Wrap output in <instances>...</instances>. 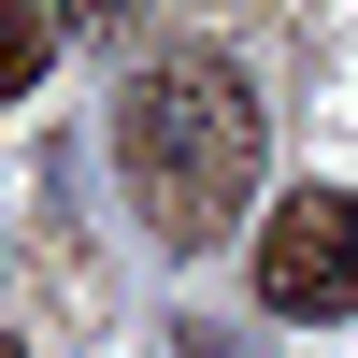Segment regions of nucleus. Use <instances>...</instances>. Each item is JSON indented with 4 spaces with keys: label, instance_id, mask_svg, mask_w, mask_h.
<instances>
[{
    "label": "nucleus",
    "instance_id": "obj_1",
    "mask_svg": "<svg viewBox=\"0 0 358 358\" xmlns=\"http://www.w3.org/2000/svg\"><path fill=\"white\" fill-rule=\"evenodd\" d=\"M258 158H273V129H258V86L229 72L215 43H172L129 72V101H115V187H129V215L158 229L172 258L229 244L258 201Z\"/></svg>",
    "mask_w": 358,
    "mask_h": 358
},
{
    "label": "nucleus",
    "instance_id": "obj_2",
    "mask_svg": "<svg viewBox=\"0 0 358 358\" xmlns=\"http://www.w3.org/2000/svg\"><path fill=\"white\" fill-rule=\"evenodd\" d=\"M258 315H287V330H330L358 315V187H287L273 215H258Z\"/></svg>",
    "mask_w": 358,
    "mask_h": 358
},
{
    "label": "nucleus",
    "instance_id": "obj_3",
    "mask_svg": "<svg viewBox=\"0 0 358 358\" xmlns=\"http://www.w3.org/2000/svg\"><path fill=\"white\" fill-rule=\"evenodd\" d=\"M43 72H57V15L43 0H0V101H29Z\"/></svg>",
    "mask_w": 358,
    "mask_h": 358
},
{
    "label": "nucleus",
    "instance_id": "obj_4",
    "mask_svg": "<svg viewBox=\"0 0 358 358\" xmlns=\"http://www.w3.org/2000/svg\"><path fill=\"white\" fill-rule=\"evenodd\" d=\"M43 15H57V29H86V43H115V29H143L158 0H43Z\"/></svg>",
    "mask_w": 358,
    "mask_h": 358
},
{
    "label": "nucleus",
    "instance_id": "obj_5",
    "mask_svg": "<svg viewBox=\"0 0 358 358\" xmlns=\"http://www.w3.org/2000/svg\"><path fill=\"white\" fill-rule=\"evenodd\" d=\"M0 358H29V344H15V330H0Z\"/></svg>",
    "mask_w": 358,
    "mask_h": 358
}]
</instances>
